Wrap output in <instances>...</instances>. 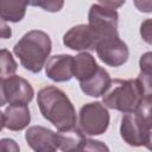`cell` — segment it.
<instances>
[{
    "mask_svg": "<svg viewBox=\"0 0 152 152\" xmlns=\"http://www.w3.org/2000/svg\"><path fill=\"white\" fill-rule=\"evenodd\" d=\"M37 103L44 119L50 121L59 132L76 127V110L66 94L55 86L42 88L37 95Z\"/></svg>",
    "mask_w": 152,
    "mask_h": 152,
    "instance_id": "1",
    "label": "cell"
},
{
    "mask_svg": "<svg viewBox=\"0 0 152 152\" xmlns=\"http://www.w3.org/2000/svg\"><path fill=\"white\" fill-rule=\"evenodd\" d=\"M51 48L52 43L48 33L40 30H31L15 43L13 52L26 70L38 74L46 63Z\"/></svg>",
    "mask_w": 152,
    "mask_h": 152,
    "instance_id": "2",
    "label": "cell"
},
{
    "mask_svg": "<svg viewBox=\"0 0 152 152\" xmlns=\"http://www.w3.org/2000/svg\"><path fill=\"white\" fill-rule=\"evenodd\" d=\"M148 93L139 82L138 78L110 81L109 88L102 95V102L106 108L116 109L122 113L134 112L145 97H151Z\"/></svg>",
    "mask_w": 152,
    "mask_h": 152,
    "instance_id": "3",
    "label": "cell"
},
{
    "mask_svg": "<svg viewBox=\"0 0 152 152\" xmlns=\"http://www.w3.org/2000/svg\"><path fill=\"white\" fill-rule=\"evenodd\" d=\"M151 102L152 96L145 97L134 112L126 113L121 119L120 135L129 146L151 148Z\"/></svg>",
    "mask_w": 152,
    "mask_h": 152,
    "instance_id": "4",
    "label": "cell"
},
{
    "mask_svg": "<svg viewBox=\"0 0 152 152\" xmlns=\"http://www.w3.org/2000/svg\"><path fill=\"white\" fill-rule=\"evenodd\" d=\"M119 14L115 10L103 6L101 2L93 4L88 13V26L99 40L119 38Z\"/></svg>",
    "mask_w": 152,
    "mask_h": 152,
    "instance_id": "5",
    "label": "cell"
},
{
    "mask_svg": "<svg viewBox=\"0 0 152 152\" xmlns=\"http://www.w3.org/2000/svg\"><path fill=\"white\" fill-rule=\"evenodd\" d=\"M109 112L101 102H89L80 109V129L87 135H101L108 129Z\"/></svg>",
    "mask_w": 152,
    "mask_h": 152,
    "instance_id": "6",
    "label": "cell"
},
{
    "mask_svg": "<svg viewBox=\"0 0 152 152\" xmlns=\"http://www.w3.org/2000/svg\"><path fill=\"white\" fill-rule=\"evenodd\" d=\"M97 57L107 65L118 68L125 64L128 59L127 44L120 38H107L99 40L95 46Z\"/></svg>",
    "mask_w": 152,
    "mask_h": 152,
    "instance_id": "7",
    "label": "cell"
},
{
    "mask_svg": "<svg viewBox=\"0 0 152 152\" xmlns=\"http://www.w3.org/2000/svg\"><path fill=\"white\" fill-rule=\"evenodd\" d=\"M97 38L90 27L86 24L72 26L63 36V44L75 51H93L95 50Z\"/></svg>",
    "mask_w": 152,
    "mask_h": 152,
    "instance_id": "8",
    "label": "cell"
},
{
    "mask_svg": "<svg viewBox=\"0 0 152 152\" xmlns=\"http://www.w3.org/2000/svg\"><path fill=\"white\" fill-rule=\"evenodd\" d=\"M4 89L6 102L10 104H28L34 95L30 82L17 75L5 78Z\"/></svg>",
    "mask_w": 152,
    "mask_h": 152,
    "instance_id": "9",
    "label": "cell"
},
{
    "mask_svg": "<svg viewBox=\"0 0 152 152\" xmlns=\"http://www.w3.org/2000/svg\"><path fill=\"white\" fill-rule=\"evenodd\" d=\"M27 145L34 152H57V134L43 126H31L25 132Z\"/></svg>",
    "mask_w": 152,
    "mask_h": 152,
    "instance_id": "10",
    "label": "cell"
},
{
    "mask_svg": "<svg viewBox=\"0 0 152 152\" xmlns=\"http://www.w3.org/2000/svg\"><path fill=\"white\" fill-rule=\"evenodd\" d=\"M72 58L71 55L51 56L45 64V75L55 82H66L72 78Z\"/></svg>",
    "mask_w": 152,
    "mask_h": 152,
    "instance_id": "11",
    "label": "cell"
},
{
    "mask_svg": "<svg viewBox=\"0 0 152 152\" xmlns=\"http://www.w3.org/2000/svg\"><path fill=\"white\" fill-rule=\"evenodd\" d=\"M5 127L10 131H21L31 121V112L27 104H10L5 112Z\"/></svg>",
    "mask_w": 152,
    "mask_h": 152,
    "instance_id": "12",
    "label": "cell"
},
{
    "mask_svg": "<svg viewBox=\"0 0 152 152\" xmlns=\"http://www.w3.org/2000/svg\"><path fill=\"white\" fill-rule=\"evenodd\" d=\"M110 81L112 78L108 71L104 68L99 66L97 71L90 78L80 83V87L86 95L91 97H99V96H102L106 93V90L109 88Z\"/></svg>",
    "mask_w": 152,
    "mask_h": 152,
    "instance_id": "13",
    "label": "cell"
},
{
    "mask_svg": "<svg viewBox=\"0 0 152 152\" xmlns=\"http://www.w3.org/2000/svg\"><path fill=\"white\" fill-rule=\"evenodd\" d=\"M97 69L99 64L89 52H80L72 58V77H76L80 83L90 78Z\"/></svg>",
    "mask_w": 152,
    "mask_h": 152,
    "instance_id": "14",
    "label": "cell"
},
{
    "mask_svg": "<svg viewBox=\"0 0 152 152\" xmlns=\"http://www.w3.org/2000/svg\"><path fill=\"white\" fill-rule=\"evenodd\" d=\"M27 2L12 1V0H0V19L1 21L18 23L26 13Z\"/></svg>",
    "mask_w": 152,
    "mask_h": 152,
    "instance_id": "15",
    "label": "cell"
},
{
    "mask_svg": "<svg viewBox=\"0 0 152 152\" xmlns=\"http://www.w3.org/2000/svg\"><path fill=\"white\" fill-rule=\"evenodd\" d=\"M57 134V146L58 150H62L63 152H71L75 148H77L87 138L83 134V132L75 127L69 131L58 132Z\"/></svg>",
    "mask_w": 152,
    "mask_h": 152,
    "instance_id": "16",
    "label": "cell"
},
{
    "mask_svg": "<svg viewBox=\"0 0 152 152\" xmlns=\"http://www.w3.org/2000/svg\"><path fill=\"white\" fill-rule=\"evenodd\" d=\"M18 64L7 49H0V78L5 80L15 74Z\"/></svg>",
    "mask_w": 152,
    "mask_h": 152,
    "instance_id": "17",
    "label": "cell"
},
{
    "mask_svg": "<svg viewBox=\"0 0 152 152\" xmlns=\"http://www.w3.org/2000/svg\"><path fill=\"white\" fill-rule=\"evenodd\" d=\"M71 152H109V148L104 142L100 140L86 139L77 148Z\"/></svg>",
    "mask_w": 152,
    "mask_h": 152,
    "instance_id": "18",
    "label": "cell"
},
{
    "mask_svg": "<svg viewBox=\"0 0 152 152\" xmlns=\"http://www.w3.org/2000/svg\"><path fill=\"white\" fill-rule=\"evenodd\" d=\"M28 5L39 6L48 12H58L63 7L64 2L63 1H38V2H28Z\"/></svg>",
    "mask_w": 152,
    "mask_h": 152,
    "instance_id": "19",
    "label": "cell"
},
{
    "mask_svg": "<svg viewBox=\"0 0 152 152\" xmlns=\"http://www.w3.org/2000/svg\"><path fill=\"white\" fill-rule=\"evenodd\" d=\"M0 152H20L18 142L10 138L0 139Z\"/></svg>",
    "mask_w": 152,
    "mask_h": 152,
    "instance_id": "20",
    "label": "cell"
},
{
    "mask_svg": "<svg viewBox=\"0 0 152 152\" xmlns=\"http://www.w3.org/2000/svg\"><path fill=\"white\" fill-rule=\"evenodd\" d=\"M150 24H151V20H150V19L145 20V23L141 24V30H140L142 38H144L147 43H151V30H150Z\"/></svg>",
    "mask_w": 152,
    "mask_h": 152,
    "instance_id": "21",
    "label": "cell"
},
{
    "mask_svg": "<svg viewBox=\"0 0 152 152\" xmlns=\"http://www.w3.org/2000/svg\"><path fill=\"white\" fill-rule=\"evenodd\" d=\"M12 36V28L5 23L0 20V39H7Z\"/></svg>",
    "mask_w": 152,
    "mask_h": 152,
    "instance_id": "22",
    "label": "cell"
},
{
    "mask_svg": "<svg viewBox=\"0 0 152 152\" xmlns=\"http://www.w3.org/2000/svg\"><path fill=\"white\" fill-rule=\"evenodd\" d=\"M100 2L103 6H106L108 8H112V10H115V11H116L118 7H120V6H122L125 4V1H119V2H115V1H100Z\"/></svg>",
    "mask_w": 152,
    "mask_h": 152,
    "instance_id": "23",
    "label": "cell"
},
{
    "mask_svg": "<svg viewBox=\"0 0 152 152\" xmlns=\"http://www.w3.org/2000/svg\"><path fill=\"white\" fill-rule=\"evenodd\" d=\"M4 83L5 80L0 78V107H2L6 103V97H5V89H4Z\"/></svg>",
    "mask_w": 152,
    "mask_h": 152,
    "instance_id": "24",
    "label": "cell"
},
{
    "mask_svg": "<svg viewBox=\"0 0 152 152\" xmlns=\"http://www.w3.org/2000/svg\"><path fill=\"white\" fill-rule=\"evenodd\" d=\"M4 127H5V116H4V113L0 112V132L2 131Z\"/></svg>",
    "mask_w": 152,
    "mask_h": 152,
    "instance_id": "25",
    "label": "cell"
}]
</instances>
